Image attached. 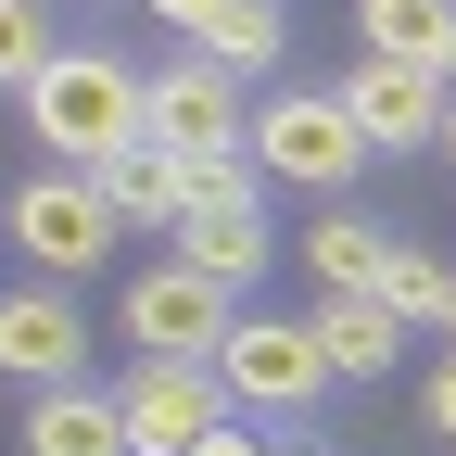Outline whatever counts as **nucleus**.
I'll return each instance as SVG.
<instances>
[{
  "label": "nucleus",
  "instance_id": "nucleus-1",
  "mask_svg": "<svg viewBox=\"0 0 456 456\" xmlns=\"http://www.w3.org/2000/svg\"><path fill=\"white\" fill-rule=\"evenodd\" d=\"M26 127L51 140V165L102 178L114 152H140V140H152V77L127 64V51H51V77L26 89Z\"/></svg>",
  "mask_w": 456,
  "mask_h": 456
},
{
  "label": "nucleus",
  "instance_id": "nucleus-2",
  "mask_svg": "<svg viewBox=\"0 0 456 456\" xmlns=\"http://www.w3.org/2000/svg\"><path fill=\"white\" fill-rule=\"evenodd\" d=\"M114 317H127L140 368H216L228 330H241V292H216L203 266H140L127 292H114Z\"/></svg>",
  "mask_w": 456,
  "mask_h": 456
},
{
  "label": "nucleus",
  "instance_id": "nucleus-3",
  "mask_svg": "<svg viewBox=\"0 0 456 456\" xmlns=\"http://www.w3.org/2000/svg\"><path fill=\"white\" fill-rule=\"evenodd\" d=\"M254 165L292 191H342L368 165V127L342 114V89H279V102H254Z\"/></svg>",
  "mask_w": 456,
  "mask_h": 456
},
{
  "label": "nucleus",
  "instance_id": "nucleus-4",
  "mask_svg": "<svg viewBox=\"0 0 456 456\" xmlns=\"http://www.w3.org/2000/svg\"><path fill=\"white\" fill-rule=\"evenodd\" d=\"M13 254L51 266V279H89V266L114 254V203H102V178H77V165L26 178V191H13Z\"/></svg>",
  "mask_w": 456,
  "mask_h": 456
},
{
  "label": "nucleus",
  "instance_id": "nucleus-5",
  "mask_svg": "<svg viewBox=\"0 0 456 456\" xmlns=\"http://www.w3.org/2000/svg\"><path fill=\"white\" fill-rule=\"evenodd\" d=\"M216 380L241 393V419H292V406H317V380H330L317 317H241V330H228V355H216Z\"/></svg>",
  "mask_w": 456,
  "mask_h": 456
},
{
  "label": "nucleus",
  "instance_id": "nucleus-6",
  "mask_svg": "<svg viewBox=\"0 0 456 456\" xmlns=\"http://www.w3.org/2000/svg\"><path fill=\"white\" fill-rule=\"evenodd\" d=\"M152 140L165 152H191V165H216V152H254V102H241V77L228 64H165L152 77Z\"/></svg>",
  "mask_w": 456,
  "mask_h": 456
},
{
  "label": "nucleus",
  "instance_id": "nucleus-7",
  "mask_svg": "<svg viewBox=\"0 0 456 456\" xmlns=\"http://www.w3.org/2000/svg\"><path fill=\"white\" fill-rule=\"evenodd\" d=\"M114 406H127V444H140V456H191L203 431L241 419V393H228L216 368H127Z\"/></svg>",
  "mask_w": 456,
  "mask_h": 456
},
{
  "label": "nucleus",
  "instance_id": "nucleus-8",
  "mask_svg": "<svg viewBox=\"0 0 456 456\" xmlns=\"http://www.w3.org/2000/svg\"><path fill=\"white\" fill-rule=\"evenodd\" d=\"M0 380H26V393L89 380V317L64 292H0Z\"/></svg>",
  "mask_w": 456,
  "mask_h": 456
},
{
  "label": "nucleus",
  "instance_id": "nucleus-9",
  "mask_svg": "<svg viewBox=\"0 0 456 456\" xmlns=\"http://www.w3.org/2000/svg\"><path fill=\"white\" fill-rule=\"evenodd\" d=\"M342 114L368 127V152H419V140H444L456 89L431 64H355V77H342Z\"/></svg>",
  "mask_w": 456,
  "mask_h": 456
},
{
  "label": "nucleus",
  "instance_id": "nucleus-10",
  "mask_svg": "<svg viewBox=\"0 0 456 456\" xmlns=\"http://www.w3.org/2000/svg\"><path fill=\"white\" fill-rule=\"evenodd\" d=\"M26 456H140V444H127V406H114V393L64 380V393L26 406Z\"/></svg>",
  "mask_w": 456,
  "mask_h": 456
},
{
  "label": "nucleus",
  "instance_id": "nucleus-11",
  "mask_svg": "<svg viewBox=\"0 0 456 456\" xmlns=\"http://www.w3.org/2000/svg\"><path fill=\"white\" fill-rule=\"evenodd\" d=\"M102 203H114V228H178L191 216V152H165V140L114 152L102 165Z\"/></svg>",
  "mask_w": 456,
  "mask_h": 456
},
{
  "label": "nucleus",
  "instance_id": "nucleus-12",
  "mask_svg": "<svg viewBox=\"0 0 456 456\" xmlns=\"http://www.w3.org/2000/svg\"><path fill=\"white\" fill-rule=\"evenodd\" d=\"M380 266H393V241H380L368 216H317V228H305V279H317V305L380 292Z\"/></svg>",
  "mask_w": 456,
  "mask_h": 456
},
{
  "label": "nucleus",
  "instance_id": "nucleus-13",
  "mask_svg": "<svg viewBox=\"0 0 456 456\" xmlns=\"http://www.w3.org/2000/svg\"><path fill=\"white\" fill-rule=\"evenodd\" d=\"M317 355H330V380H380L393 355H406V317H380V292L317 305Z\"/></svg>",
  "mask_w": 456,
  "mask_h": 456
},
{
  "label": "nucleus",
  "instance_id": "nucleus-14",
  "mask_svg": "<svg viewBox=\"0 0 456 456\" xmlns=\"http://www.w3.org/2000/svg\"><path fill=\"white\" fill-rule=\"evenodd\" d=\"M368 64H431L444 77V51H456V0H368Z\"/></svg>",
  "mask_w": 456,
  "mask_h": 456
},
{
  "label": "nucleus",
  "instance_id": "nucleus-15",
  "mask_svg": "<svg viewBox=\"0 0 456 456\" xmlns=\"http://www.w3.org/2000/svg\"><path fill=\"white\" fill-rule=\"evenodd\" d=\"M51 51H64V38H51V13H38V0H0V89H38L51 77Z\"/></svg>",
  "mask_w": 456,
  "mask_h": 456
},
{
  "label": "nucleus",
  "instance_id": "nucleus-16",
  "mask_svg": "<svg viewBox=\"0 0 456 456\" xmlns=\"http://www.w3.org/2000/svg\"><path fill=\"white\" fill-rule=\"evenodd\" d=\"M380 317H456V279H444L419 241H393V266H380Z\"/></svg>",
  "mask_w": 456,
  "mask_h": 456
},
{
  "label": "nucleus",
  "instance_id": "nucleus-17",
  "mask_svg": "<svg viewBox=\"0 0 456 456\" xmlns=\"http://www.w3.org/2000/svg\"><path fill=\"white\" fill-rule=\"evenodd\" d=\"M152 13H165V26H178V38H191V51H203V38H216V26H228V0H152Z\"/></svg>",
  "mask_w": 456,
  "mask_h": 456
},
{
  "label": "nucleus",
  "instance_id": "nucleus-18",
  "mask_svg": "<svg viewBox=\"0 0 456 456\" xmlns=\"http://www.w3.org/2000/svg\"><path fill=\"white\" fill-rule=\"evenodd\" d=\"M419 406H431V431H444V444H456V355H444V368H431V393H419Z\"/></svg>",
  "mask_w": 456,
  "mask_h": 456
},
{
  "label": "nucleus",
  "instance_id": "nucleus-19",
  "mask_svg": "<svg viewBox=\"0 0 456 456\" xmlns=\"http://www.w3.org/2000/svg\"><path fill=\"white\" fill-rule=\"evenodd\" d=\"M191 456H266V444H254V431H241V419H228V431H203V444H191Z\"/></svg>",
  "mask_w": 456,
  "mask_h": 456
},
{
  "label": "nucleus",
  "instance_id": "nucleus-20",
  "mask_svg": "<svg viewBox=\"0 0 456 456\" xmlns=\"http://www.w3.org/2000/svg\"><path fill=\"white\" fill-rule=\"evenodd\" d=\"M266 456H317V444H266Z\"/></svg>",
  "mask_w": 456,
  "mask_h": 456
},
{
  "label": "nucleus",
  "instance_id": "nucleus-21",
  "mask_svg": "<svg viewBox=\"0 0 456 456\" xmlns=\"http://www.w3.org/2000/svg\"><path fill=\"white\" fill-rule=\"evenodd\" d=\"M444 89H456V51H444Z\"/></svg>",
  "mask_w": 456,
  "mask_h": 456
},
{
  "label": "nucleus",
  "instance_id": "nucleus-22",
  "mask_svg": "<svg viewBox=\"0 0 456 456\" xmlns=\"http://www.w3.org/2000/svg\"><path fill=\"white\" fill-rule=\"evenodd\" d=\"M444 152H456V114H444Z\"/></svg>",
  "mask_w": 456,
  "mask_h": 456
},
{
  "label": "nucleus",
  "instance_id": "nucleus-23",
  "mask_svg": "<svg viewBox=\"0 0 456 456\" xmlns=\"http://www.w3.org/2000/svg\"><path fill=\"white\" fill-rule=\"evenodd\" d=\"M444 330H456V317H444Z\"/></svg>",
  "mask_w": 456,
  "mask_h": 456
}]
</instances>
